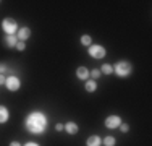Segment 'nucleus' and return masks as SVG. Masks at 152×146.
Instances as JSON below:
<instances>
[{"label": "nucleus", "mask_w": 152, "mask_h": 146, "mask_svg": "<svg viewBox=\"0 0 152 146\" xmlns=\"http://www.w3.org/2000/svg\"><path fill=\"white\" fill-rule=\"evenodd\" d=\"M55 130H58V131L65 130V125H63V123H57V125H55Z\"/></svg>", "instance_id": "6ab92c4d"}, {"label": "nucleus", "mask_w": 152, "mask_h": 146, "mask_svg": "<svg viewBox=\"0 0 152 146\" xmlns=\"http://www.w3.org/2000/svg\"><path fill=\"white\" fill-rule=\"evenodd\" d=\"M2 28H3V31L7 32V36H15V32L18 29V24H16V21L13 20V18H5L3 23H2Z\"/></svg>", "instance_id": "f03ea898"}, {"label": "nucleus", "mask_w": 152, "mask_h": 146, "mask_svg": "<svg viewBox=\"0 0 152 146\" xmlns=\"http://www.w3.org/2000/svg\"><path fill=\"white\" fill-rule=\"evenodd\" d=\"M29 36H31V29H29V28H21L20 31H18V38H20L23 42L26 41Z\"/></svg>", "instance_id": "0eeeda50"}, {"label": "nucleus", "mask_w": 152, "mask_h": 146, "mask_svg": "<svg viewBox=\"0 0 152 146\" xmlns=\"http://www.w3.org/2000/svg\"><path fill=\"white\" fill-rule=\"evenodd\" d=\"M2 83H5V78H3L2 75H0V85H2Z\"/></svg>", "instance_id": "b1692460"}, {"label": "nucleus", "mask_w": 152, "mask_h": 146, "mask_svg": "<svg viewBox=\"0 0 152 146\" xmlns=\"http://www.w3.org/2000/svg\"><path fill=\"white\" fill-rule=\"evenodd\" d=\"M121 125V119L118 115H110L105 120V127L107 128H117V127Z\"/></svg>", "instance_id": "423d86ee"}, {"label": "nucleus", "mask_w": 152, "mask_h": 146, "mask_svg": "<svg viewBox=\"0 0 152 146\" xmlns=\"http://www.w3.org/2000/svg\"><path fill=\"white\" fill-rule=\"evenodd\" d=\"M7 120H8V111H7V107L0 105V123H5Z\"/></svg>", "instance_id": "9b49d317"}, {"label": "nucleus", "mask_w": 152, "mask_h": 146, "mask_svg": "<svg viewBox=\"0 0 152 146\" xmlns=\"http://www.w3.org/2000/svg\"><path fill=\"white\" fill-rule=\"evenodd\" d=\"M10 146H21V145L18 143V141H12V143H10Z\"/></svg>", "instance_id": "4be33fe9"}, {"label": "nucleus", "mask_w": 152, "mask_h": 146, "mask_svg": "<svg viewBox=\"0 0 152 146\" xmlns=\"http://www.w3.org/2000/svg\"><path fill=\"white\" fill-rule=\"evenodd\" d=\"M5 70H7V65H5V63H0V75H2Z\"/></svg>", "instance_id": "412c9836"}, {"label": "nucleus", "mask_w": 152, "mask_h": 146, "mask_svg": "<svg viewBox=\"0 0 152 146\" xmlns=\"http://www.w3.org/2000/svg\"><path fill=\"white\" fill-rule=\"evenodd\" d=\"M5 42L8 47H16L18 44V38L16 36H5Z\"/></svg>", "instance_id": "9d476101"}, {"label": "nucleus", "mask_w": 152, "mask_h": 146, "mask_svg": "<svg viewBox=\"0 0 152 146\" xmlns=\"http://www.w3.org/2000/svg\"><path fill=\"white\" fill-rule=\"evenodd\" d=\"M5 85H7V88H8L10 91H16V89H20V78L18 76H10V78H7L5 80Z\"/></svg>", "instance_id": "39448f33"}, {"label": "nucleus", "mask_w": 152, "mask_h": 146, "mask_svg": "<svg viewBox=\"0 0 152 146\" xmlns=\"http://www.w3.org/2000/svg\"><path fill=\"white\" fill-rule=\"evenodd\" d=\"M26 128L32 135H41L47 128V119L42 112H31L26 119Z\"/></svg>", "instance_id": "f257e3e1"}, {"label": "nucleus", "mask_w": 152, "mask_h": 146, "mask_svg": "<svg viewBox=\"0 0 152 146\" xmlns=\"http://www.w3.org/2000/svg\"><path fill=\"white\" fill-rule=\"evenodd\" d=\"M102 72L105 73V75H110V73L113 72V67H112V65H108V63H105V65L102 67Z\"/></svg>", "instance_id": "dca6fc26"}, {"label": "nucleus", "mask_w": 152, "mask_h": 146, "mask_svg": "<svg viewBox=\"0 0 152 146\" xmlns=\"http://www.w3.org/2000/svg\"><path fill=\"white\" fill-rule=\"evenodd\" d=\"M89 55H92L94 58H102L105 57V49L102 46H91L89 47Z\"/></svg>", "instance_id": "20e7f679"}, {"label": "nucleus", "mask_w": 152, "mask_h": 146, "mask_svg": "<svg viewBox=\"0 0 152 146\" xmlns=\"http://www.w3.org/2000/svg\"><path fill=\"white\" fill-rule=\"evenodd\" d=\"M88 146H100V138L99 136H89L88 138Z\"/></svg>", "instance_id": "f8f14e48"}, {"label": "nucleus", "mask_w": 152, "mask_h": 146, "mask_svg": "<svg viewBox=\"0 0 152 146\" xmlns=\"http://www.w3.org/2000/svg\"><path fill=\"white\" fill-rule=\"evenodd\" d=\"M24 47H26V44H24L23 41H21V42H18V44H16V49H18V50H24Z\"/></svg>", "instance_id": "a211bd4d"}, {"label": "nucleus", "mask_w": 152, "mask_h": 146, "mask_svg": "<svg viewBox=\"0 0 152 146\" xmlns=\"http://www.w3.org/2000/svg\"><path fill=\"white\" fill-rule=\"evenodd\" d=\"M81 42H83V46H88V47H91V36H83L81 38Z\"/></svg>", "instance_id": "2eb2a0df"}, {"label": "nucleus", "mask_w": 152, "mask_h": 146, "mask_svg": "<svg viewBox=\"0 0 152 146\" xmlns=\"http://www.w3.org/2000/svg\"><path fill=\"white\" fill-rule=\"evenodd\" d=\"M26 146H39L37 143H32V141H31V143H26Z\"/></svg>", "instance_id": "5701e85b"}, {"label": "nucleus", "mask_w": 152, "mask_h": 146, "mask_svg": "<svg viewBox=\"0 0 152 146\" xmlns=\"http://www.w3.org/2000/svg\"><path fill=\"white\" fill-rule=\"evenodd\" d=\"M65 128H66V131L70 135H75V133H78V125H76L75 122H68L66 125H65Z\"/></svg>", "instance_id": "1a4fd4ad"}, {"label": "nucleus", "mask_w": 152, "mask_h": 146, "mask_svg": "<svg viewBox=\"0 0 152 146\" xmlns=\"http://www.w3.org/2000/svg\"><path fill=\"white\" fill-rule=\"evenodd\" d=\"M115 72H117L118 76H128L131 73V63H128V62H118L115 65Z\"/></svg>", "instance_id": "7ed1b4c3"}, {"label": "nucleus", "mask_w": 152, "mask_h": 146, "mask_svg": "<svg viewBox=\"0 0 152 146\" xmlns=\"http://www.w3.org/2000/svg\"><path fill=\"white\" fill-rule=\"evenodd\" d=\"M104 145H105V146H115V138L113 136L104 138Z\"/></svg>", "instance_id": "4468645a"}, {"label": "nucleus", "mask_w": 152, "mask_h": 146, "mask_svg": "<svg viewBox=\"0 0 152 146\" xmlns=\"http://www.w3.org/2000/svg\"><path fill=\"white\" fill-rule=\"evenodd\" d=\"M120 128H121V131H128V130H129V127L126 125V123H123V125H120Z\"/></svg>", "instance_id": "aec40b11"}, {"label": "nucleus", "mask_w": 152, "mask_h": 146, "mask_svg": "<svg viewBox=\"0 0 152 146\" xmlns=\"http://www.w3.org/2000/svg\"><path fill=\"white\" fill-rule=\"evenodd\" d=\"M96 88H97L96 81H88V83H86V89H88L89 93H92V91H96Z\"/></svg>", "instance_id": "ddd939ff"}, {"label": "nucleus", "mask_w": 152, "mask_h": 146, "mask_svg": "<svg viewBox=\"0 0 152 146\" xmlns=\"http://www.w3.org/2000/svg\"><path fill=\"white\" fill-rule=\"evenodd\" d=\"M76 75H78V78H81V80H88L89 70H88L86 67H79L78 70H76Z\"/></svg>", "instance_id": "6e6552de"}, {"label": "nucleus", "mask_w": 152, "mask_h": 146, "mask_svg": "<svg viewBox=\"0 0 152 146\" xmlns=\"http://www.w3.org/2000/svg\"><path fill=\"white\" fill-rule=\"evenodd\" d=\"M91 75H92V78H94V80H97V78L100 76V70H92V72H91Z\"/></svg>", "instance_id": "f3484780"}]
</instances>
